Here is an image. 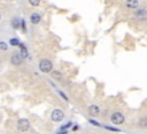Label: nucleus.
<instances>
[{
    "instance_id": "9d476101",
    "label": "nucleus",
    "mask_w": 147,
    "mask_h": 134,
    "mask_svg": "<svg viewBox=\"0 0 147 134\" xmlns=\"http://www.w3.org/2000/svg\"><path fill=\"white\" fill-rule=\"evenodd\" d=\"M11 27H13L14 29H20V27H21V21L17 20V18H13V20H11Z\"/></svg>"
},
{
    "instance_id": "0eeeda50",
    "label": "nucleus",
    "mask_w": 147,
    "mask_h": 134,
    "mask_svg": "<svg viewBox=\"0 0 147 134\" xmlns=\"http://www.w3.org/2000/svg\"><path fill=\"white\" fill-rule=\"evenodd\" d=\"M100 110H99V106L98 105H90L88 106V113L92 116V117H96L99 114Z\"/></svg>"
},
{
    "instance_id": "6e6552de",
    "label": "nucleus",
    "mask_w": 147,
    "mask_h": 134,
    "mask_svg": "<svg viewBox=\"0 0 147 134\" xmlns=\"http://www.w3.org/2000/svg\"><path fill=\"white\" fill-rule=\"evenodd\" d=\"M40 20H41V17H40V15H39L38 13H33V14H31V16H30V22H31L32 24H38V23L40 22Z\"/></svg>"
},
{
    "instance_id": "f257e3e1",
    "label": "nucleus",
    "mask_w": 147,
    "mask_h": 134,
    "mask_svg": "<svg viewBox=\"0 0 147 134\" xmlns=\"http://www.w3.org/2000/svg\"><path fill=\"white\" fill-rule=\"evenodd\" d=\"M39 69L42 73H49L53 69V64L47 59H42L39 61Z\"/></svg>"
},
{
    "instance_id": "4468645a",
    "label": "nucleus",
    "mask_w": 147,
    "mask_h": 134,
    "mask_svg": "<svg viewBox=\"0 0 147 134\" xmlns=\"http://www.w3.org/2000/svg\"><path fill=\"white\" fill-rule=\"evenodd\" d=\"M29 2H30V5H31V6H33V7H37V6L39 5L40 0H29Z\"/></svg>"
},
{
    "instance_id": "423d86ee",
    "label": "nucleus",
    "mask_w": 147,
    "mask_h": 134,
    "mask_svg": "<svg viewBox=\"0 0 147 134\" xmlns=\"http://www.w3.org/2000/svg\"><path fill=\"white\" fill-rule=\"evenodd\" d=\"M125 6L130 9H136L139 6V1L138 0H125Z\"/></svg>"
},
{
    "instance_id": "9b49d317",
    "label": "nucleus",
    "mask_w": 147,
    "mask_h": 134,
    "mask_svg": "<svg viewBox=\"0 0 147 134\" xmlns=\"http://www.w3.org/2000/svg\"><path fill=\"white\" fill-rule=\"evenodd\" d=\"M20 47H21V55L23 58H26L28 57V50H26V47L23 44H20Z\"/></svg>"
},
{
    "instance_id": "39448f33",
    "label": "nucleus",
    "mask_w": 147,
    "mask_h": 134,
    "mask_svg": "<svg viewBox=\"0 0 147 134\" xmlns=\"http://www.w3.org/2000/svg\"><path fill=\"white\" fill-rule=\"evenodd\" d=\"M22 60H23V57H22L20 53H14V54H11V57H10V62H11L13 65H15V66L21 65V64H22Z\"/></svg>"
},
{
    "instance_id": "dca6fc26",
    "label": "nucleus",
    "mask_w": 147,
    "mask_h": 134,
    "mask_svg": "<svg viewBox=\"0 0 147 134\" xmlns=\"http://www.w3.org/2000/svg\"><path fill=\"white\" fill-rule=\"evenodd\" d=\"M52 76L55 79H61V73L59 72H52Z\"/></svg>"
},
{
    "instance_id": "ddd939ff",
    "label": "nucleus",
    "mask_w": 147,
    "mask_h": 134,
    "mask_svg": "<svg viewBox=\"0 0 147 134\" xmlns=\"http://www.w3.org/2000/svg\"><path fill=\"white\" fill-rule=\"evenodd\" d=\"M10 44H11L13 46H20V42H18L17 38H11V39H10Z\"/></svg>"
},
{
    "instance_id": "f8f14e48",
    "label": "nucleus",
    "mask_w": 147,
    "mask_h": 134,
    "mask_svg": "<svg viewBox=\"0 0 147 134\" xmlns=\"http://www.w3.org/2000/svg\"><path fill=\"white\" fill-rule=\"evenodd\" d=\"M136 15L137 16H139V17H144V16H147V12L146 10H142V9H140V10H138L137 13H136Z\"/></svg>"
},
{
    "instance_id": "2eb2a0df",
    "label": "nucleus",
    "mask_w": 147,
    "mask_h": 134,
    "mask_svg": "<svg viewBox=\"0 0 147 134\" xmlns=\"http://www.w3.org/2000/svg\"><path fill=\"white\" fill-rule=\"evenodd\" d=\"M0 50L1 51H6L7 50V44L5 42H0Z\"/></svg>"
},
{
    "instance_id": "f03ea898",
    "label": "nucleus",
    "mask_w": 147,
    "mask_h": 134,
    "mask_svg": "<svg viewBox=\"0 0 147 134\" xmlns=\"http://www.w3.org/2000/svg\"><path fill=\"white\" fill-rule=\"evenodd\" d=\"M63 118H64V113H63L62 110H60V109L53 110V112H52V114H51V119H52L54 122H60V121L63 120Z\"/></svg>"
},
{
    "instance_id": "a211bd4d",
    "label": "nucleus",
    "mask_w": 147,
    "mask_h": 134,
    "mask_svg": "<svg viewBox=\"0 0 147 134\" xmlns=\"http://www.w3.org/2000/svg\"><path fill=\"white\" fill-rule=\"evenodd\" d=\"M57 134H68V131L67 129H61V131H59Z\"/></svg>"
},
{
    "instance_id": "7ed1b4c3",
    "label": "nucleus",
    "mask_w": 147,
    "mask_h": 134,
    "mask_svg": "<svg viewBox=\"0 0 147 134\" xmlns=\"http://www.w3.org/2000/svg\"><path fill=\"white\" fill-rule=\"evenodd\" d=\"M110 120H111V122L114 125H122L124 122L125 118L121 112H114L111 114V117H110Z\"/></svg>"
},
{
    "instance_id": "f3484780",
    "label": "nucleus",
    "mask_w": 147,
    "mask_h": 134,
    "mask_svg": "<svg viewBox=\"0 0 147 134\" xmlns=\"http://www.w3.org/2000/svg\"><path fill=\"white\" fill-rule=\"evenodd\" d=\"M21 27H22V29L25 31L26 28H25V22H24V20H21Z\"/></svg>"
},
{
    "instance_id": "20e7f679",
    "label": "nucleus",
    "mask_w": 147,
    "mask_h": 134,
    "mask_svg": "<svg viewBox=\"0 0 147 134\" xmlns=\"http://www.w3.org/2000/svg\"><path fill=\"white\" fill-rule=\"evenodd\" d=\"M29 127H30V122H29L28 119L22 118V119H20L17 121V129L20 132H26L29 129Z\"/></svg>"
},
{
    "instance_id": "1a4fd4ad",
    "label": "nucleus",
    "mask_w": 147,
    "mask_h": 134,
    "mask_svg": "<svg viewBox=\"0 0 147 134\" xmlns=\"http://www.w3.org/2000/svg\"><path fill=\"white\" fill-rule=\"evenodd\" d=\"M138 125H139V127H142V128L147 127V118H146V117L140 118L139 121H138Z\"/></svg>"
}]
</instances>
